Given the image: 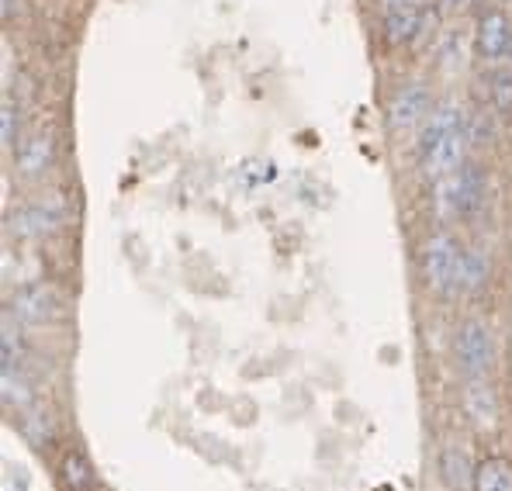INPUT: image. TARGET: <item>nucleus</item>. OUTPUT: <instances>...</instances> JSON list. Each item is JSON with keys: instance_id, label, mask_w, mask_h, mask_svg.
I'll list each match as a JSON object with an SVG mask.
<instances>
[{"instance_id": "nucleus-3", "label": "nucleus", "mask_w": 512, "mask_h": 491, "mask_svg": "<svg viewBox=\"0 0 512 491\" xmlns=\"http://www.w3.org/2000/svg\"><path fill=\"white\" fill-rule=\"evenodd\" d=\"M457 364H461L464 377H488V370L495 367V339L492 329L485 322L471 319L457 329Z\"/></svg>"}, {"instance_id": "nucleus-17", "label": "nucleus", "mask_w": 512, "mask_h": 491, "mask_svg": "<svg viewBox=\"0 0 512 491\" xmlns=\"http://www.w3.org/2000/svg\"><path fill=\"white\" fill-rule=\"evenodd\" d=\"M21 353H25L21 332L11 322V312H4V336H0V364H4V367H21Z\"/></svg>"}, {"instance_id": "nucleus-11", "label": "nucleus", "mask_w": 512, "mask_h": 491, "mask_svg": "<svg viewBox=\"0 0 512 491\" xmlns=\"http://www.w3.org/2000/svg\"><path fill=\"white\" fill-rule=\"evenodd\" d=\"M481 201H485V177L474 163H464L457 170V211H461V218L478 215Z\"/></svg>"}, {"instance_id": "nucleus-12", "label": "nucleus", "mask_w": 512, "mask_h": 491, "mask_svg": "<svg viewBox=\"0 0 512 491\" xmlns=\"http://www.w3.org/2000/svg\"><path fill=\"white\" fill-rule=\"evenodd\" d=\"M0 391H4V405L14 412H28L32 405V384H28L21 367H0Z\"/></svg>"}, {"instance_id": "nucleus-13", "label": "nucleus", "mask_w": 512, "mask_h": 491, "mask_svg": "<svg viewBox=\"0 0 512 491\" xmlns=\"http://www.w3.org/2000/svg\"><path fill=\"white\" fill-rule=\"evenodd\" d=\"M474 491H512V464L506 457H488L474 471Z\"/></svg>"}, {"instance_id": "nucleus-22", "label": "nucleus", "mask_w": 512, "mask_h": 491, "mask_svg": "<svg viewBox=\"0 0 512 491\" xmlns=\"http://www.w3.org/2000/svg\"><path fill=\"white\" fill-rule=\"evenodd\" d=\"M509 66H512V49H509Z\"/></svg>"}, {"instance_id": "nucleus-5", "label": "nucleus", "mask_w": 512, "mask_h": 491, "mask_svg": "<svg viewBox=\"0 0 512 491\" xmlns=\"http://www.w3.org/2000/svg\"><path fill=\"white\" fill-rule=\"evenodd\" d=\"M429 111H433V101H429V90L423 87V83H409V87H402L388 104L391 135L405 139V135L419 132V128L426 125Z\"/></svg>"}, {"instance_id": "nucleus-9", "label": "nucleus", "mask_w": 512, "mask_h": 491, "mask_svg": "<svg viewBox=\"0 0 512 491\" xmlns=\"http://www.w3.org/2000/svg\"><path fill=\"white\" fill-rule=\"evenodd\" d=\"M52 153H56L52 135L32 132V135H25V139H18V146H14V163H18L21 177H42L52 166Z\"/></svg>"}, {"instance_id": "nucleus-15", "label": "nucleus", "mask_w": 512, "mask_h": 491, "mask_svg": "<svg viewBox=\"0 0 512 491\" xmlns=\"http://www.w3.org/2000/svg\"><path fill=\"white\" fill-rule=\"evenodd\" d=\"M25 419H21V433H25V440L32 443V447H49L52 443V436H56V426H52V419H49V412H21Z\"/></svg>"}, {"instance_id": "nucleus-16", "label": "nucleus", "mask_w": 512, "mask_h": 491, "mask_svg": "<svg viewBox=\"0 0 512 491\" xmlns=\"http://www.w3.org/2000/svg\"><path fill=\"white\" fill-rule=\"evenodd\" d=\"M488 281V256L481 249H468L464 253V270H461V291H481Z\"/></svg>"}, {"instance_id": "nucleus-18", "label": "nucleus", "mask_w": 512, "mask_h": 491, "mask_svg": "<svg viewBox=\"0 0 512 491\" xmlns=\"http://www.w3.org/2000/svg\"><path fill=\"white\" fill-rule=\"evenodd\" d=\"M492 104L502 111V115H512V66H506V70H495L492 73Z\"/></svg>"}, {"instance_id": "nucleus-21", "label": "nucleus", "mask_w": 512, "mask_h": 491, "mask_svg": "<svg viewBox=\"0 0 512 491\" xmlns=\"http://www.w3.org/2000/svg\"><path fill=\"white\" fill-rule=\"evenodd\" d=\"M18 7H21V0H0V14H4V18H14Z\"/></svg>"}, {"instance_id": "nucleus-10", "label": "nucleus", "mask_w": 512, "mask_h": 491, "mask_svg": "<svg viewBox=\"0 0 512 491\" xmlns=\"http://www.w3.org/2000/svg\"><path fill=\"white\" fill-rule=\"evenodd\" d=\"M474 471L478 467L471 464L468 450L450 443L447 450L440 453V474H443V485L450 491H474Z\"/></svg>"}, {"instance_id": "nucleus-6", "label": "nucleus", "mask_w": 512, "mask_h": 491, "mask_svg": "<svg viewBox=\"0 0 512 491\" xmlns=\"http://www.w3.org/2000/svg\"><path fill=\"white\" fill-rule=\"evenodd\" d=\"M56 308H59L56 291H52L45 281H32V284H21L18 291H14L7 312H11L18 322H25V326H49V322L56 319Z\"/></svg>"}, {"instance_id": "nucleus-19", "label": "nucleus", "mask_w": 512, "mask_h": 491, "mask_svg": "<svg viewBox=\"0 0 512 491\" xmlns=\"http://www.w3.org/2000/svg\"><path fill=\"white\" fill-rule=\"evenodd\" d=\"M0 139L7 149L18 142V104H11V94H4V108H0Z\"/></svg>"}, {"instance_id": "nucleus-1", "label": "nucleus", "mask_w": 512, "mask_h": 491, "mask_svg": "<svg viewBox=\"0 0 512 491\" xmlns=\"http://www.w3.org/2000/svg\"><path fill=\"white\" fill-rule=\"evenodd\" d=\"M423 270H426V284L433 294L450 298L454 291H461V270H464V253L454 243V236L440 232V236L429 239L426 256H423Z\"/></svg>"}, {"instance_id": "nucleus-8", "label": "nucleus", "mask_w": 512, "mask_h": 491, "mask_svg": "<svg viewBox=\"0 0 512 491\" xmlns=\"http://www.w3.org/2000/svg\"><path fill=\"white\" fill-rule=\"evenodd\" d=\"M464 412L478 429H492L499 419V398L485 377H468L464 381Z\"/></svg>"}, {"instance_id": "nucleus-7", "label": "nucleus", "mask_w": 512, "mask_h": 491, "mask_svg": "<svg viewBox=\"0 0 512 491\" xmlns=\"http://www.w3.org/2000/svg\"><path fill=\"white\" fill-rule=\"evenodd\" d=\"M474 49L485 63H502L509 59V49H512V21L499 7L485 11L474 25Z\"/></svg>"}, {"instance_id": "nucleus-2", "label": "nucleus", "mask_w": 512, "mask_h": 491, "mask_svg": "<svg viewBox=\"0 0 512 491\" xmlns=\"http://www.w3.org/2000/svg\"><path fill=\"white\" fill-rule=\"evenodd\" d=\"M66 198L63 194H45V198H35L28 205H21L18 211L11 215V232L21 239H42V236H52L66 225Z\"/></svg>"}, {"instance_id": "nucleus-14", "label": "nucleus", "mask_w": 512, "mask_h": 491, "mask_svg": "<svg viewBox=\"0 0 512 491\" xmlns=\"http://www.w3.org/2000/svg\"><path fill=\"white\" fill-rule=\"evenodd\" d=\"M63 488L66 491H94V471L80 450H70L63 457Z\"/></svg>"}, {"instance_id": "nucleus-20", "label": "nucleus", "mask_w": 512, "mask_h": 491, "mask_svg": "<svg viewBox=\"0 0 512 491\" xmlns=\"http://www.w3.org/2000/svg\"><path fill=\"white\" fill-rule=\"evenodd\" d=\"M478 0H440V11H461V7H471Z\"/></svg>"}, {"instance_id": "nucleus-4", "label": "nucleus", "mask_w": 512, "mask_h": 491, "mask_svg": "<svg viewBox=\"0 0 512 491\" xmlns=\"http://www.w3.org/2000/svg\"><path fill=\"white\" fill-rule=\"evenodd\" d=\"M468 142H471V132H468V125L464 128H454V132H447V135H440V139H433V142H426V146H419L423 149V170H426V177L433 180H443V177H450V173H457L464 163V156H468Z\"/></svg>"}]
</instances>
